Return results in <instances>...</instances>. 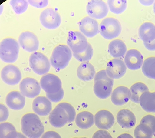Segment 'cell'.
<instances>
[{
  "mask_svg": "<svg viewBox=\"0 0 155 138\" xmlns=\"http://www.w3.org/2000/svg\"><path fill=\"white\" fill-rule=\"evenodd\" d=\"M115 121L114 115L108 110L99 111L94 116L95 124L101 130H109L114 126Z\"/></svg>",
  "mask_w": 155,
  "mask_h": 138,
  "instance_id": "17",
  "label": "cell"
},
{
  "mask_svg": "<svg viewBox=\"0 0 155 138\" xmlns=\"http://www.w3.org/2000/svg\"><path fill=\"white\" fill-rule=\"evenodd\" d=\"M28 2L31 6L37 8L41 9L46 7L48 4V1L47 0H42V1L29 0Z\"/></svg>",
  "mask_w": 155,
  "mask_h": 138,
  "instance_id": "37",
  "label": "cell"
},
{
  "mask_svg": "<svg viewBox=\"0 0 155 138\" xmlns=\"http://www.w3.org/2000/svg\"><path fill=\"white\" fill-rule=\"evenodd\" d=\"M40 84L42 89L46 93H56L62 89V82L59 78L52 73L42 77Z\"/></svg>",
  "mask_w": 155,
  "mask_h": 138,
  "instance_id": "11",
  "label": "cell"
},
{
  "mask_svg": "<svg viewBox=\"0 0 155 138\" xmlns=\"http://www.w3.org/2000/svg\"><path fill=\"white\" fill-rule=\"evenodd\" d=\"M86 11L91 17L101 19L106 16L109 10L108 6L105 2L99 0H93L88 2Z\"/></svg>",
  "mask_w": 155,
  "mask_h": 138,
  "instance_id": "12",
  "label": "cell"
},
{
  "mask_svg": "<svg viewBox=\"0 0 155 138\" xmlns=\"http://www.w3.org/2000/svg\"><path fill=\"white\" fill-rule=\"evenodd\" d=\"M143 56L137 50H129L127 52L124 61L125 65L131 70H137L141 68L143 63Z\"/></svg>",
  "mask_w": 155,
  "mask_h": 138,
  "instance_id": "18",
  "label": "cell"
},
{
  "mask_svg": "<svg viewBox=\"0 0 155 138\" xmlns=\"http://www.w3.org/2000/svg\"><path fill=\"white\" fill-rule=\"evenodd\" d=\"M39 82L32 78H26L20 82L19 88L21 93L27 98H33L40 93L41 88Z\"/></svg>",
  "mask_w": 155,
  "mask_h": 138,
  "instance_id": "10",
  "label": "cell"
},
{
  "mask_svg": "<svg viewBox=\"0 0 155 138\" xmlns=\"http://www.w3.org/2000/svg\"><path fill=\"white\" fill-rule=\"evenodd\" d=\"M143 44H144L145 47L148 50L150 51H155V39L150 42H143Z\"/></svg>",
  "mask_w": 155,
  "mask_h": 138,
  "instance_id": "42",
  "label": "cell"
},
{
  "mask_svg": "<svg viewBox=\"0 0 155 138\" xmlns=\"http://www.w3.org/2000/svg\"><path fill=\"white\" fill-rule=\"evenodd\" d=\"M5 103L7 106L11 109L20 110L24 107L26 99L25 96L20 92L13 91L7 96Z\"/></svg>",
  "mask_w": 155,
  "mask_h": 138,
  "instance_id": "21",
  "label": "cell"
},
{
  "mask_svg": "<svg viewBox=\"0 0 155 138\" xmlns=\"http://www.w3.org/2000/svg\"><path fill=\"white\" fill-rule=\"evenodd\" d=\"M75 123L80 128L87 130L94 125V117L90 112L86 111L80 112L76 117Z\"/></svg>",
  "mask_w": 155,
  "mask_h": 138,
  "instance_id": "25",
  "label": "cell"
},
{
  "mask_svg": "<svg viewBox=\"0 0 155 138\" xmlns=\"http://www.w3.org/2000/svg\"><path fill=\"white\" fill-rule=\"evenodd\" d=\"M67 44L73 54H80L87 49L89 45L87 38L78 31H70Z\"/></svg>",
  "mask_w": 155,
  "mask_h": 138,
  "instance_id": "8",
  "label": "cell"
},
{
  "mask_svg": "<svg viewBox=\"0 0 155 138\" xmlns=\"http://www.w3.org/2000/svg\"><path fill=\"white\" fill-rule=\"evenodd\" d=\"M95 74L94 67L89 62L82 63L79 66L77 70V76L81 81H91L94 78Z\"/></svg>",
  "mask_w": 155,
  "mask_h": 138,
  "instance_id": "23",
  "label": "cell"
},
{
  "mask_svg": "<svg viewBox=\"0 0 155 138\" xmlns=\"http://www.w3.org/2000/svg\"><path fill=\"white\" fill-rule=\"evenodd\" d=\"M21 125V131L28 138H40L45 132V127L40 118L33 113L22 116Z\"/></svg>",
  "mask_w": 155,
  "mask_h": 138,
  "instance_id": "2",
  "label": "cell"
},
{
  "mask_svg": "<svg viewBox=\"0 0 155 138\" xmlns=\"http://www.w3.org/2000/svg\"><path fill=\"white\" fill-rule=\"evenodd\" d=\"M32 109L37 115L46 116L51 111L52 106L48 98L44 96H39L34 99L32 103Z\"/></svg>",
  "mask_w": 155,
  "mask_h": 138,
  "instance_id": "19",
  "label": "cell"
},
{
  "mask_svg": "<svg viewBox=\"0 0 155 138\" xmlns=\"http://www.w3.org/2000/svg\"><path fill=\"white\" fill-rule=\"evenodd\" d=\"M153 10H154V12L155 13V3H154V4L153 5Z\"/></svg>",
  "mask_w": 155,
  "mask_h": 138,
  "instance_id": "45",
  "label": "cell"
},
{
  "mask_svg": "<svg viewBox=\"0 0 155 138\" xmlns=\"http://www.w3.org/2000/svg\"><path fill=\"white\" fill-rule=\"evenodd\" d=\"M80 31L85 36L92 38L97 35L99 32V27L97 20L89 17L83 18L79 22Z\"/></svg>",
  "mask_w": 155,
  "mask_h": 138,
  "instance_id": "16",
  "label": "cell"
},
{
  "mask_svg": "<svg viewBox=\"0 0 155 138\" xmlns=\"http://www.w3.org/2000/svg\"><path fill=\"white\" fill-rule=\"evenodd\" d=\"M18 41L22 49L29 52L37 51L39 48V41L37 36L31 32L21 33L19 36Z\"/></svg>",
  "mask_w": 155,
  "mask_h": 138,
  "instance_id": "14",
  "label": "cell"
},
{
  "mask_svg": "<svg viewBox=\"0 0 155 138\" xmlns=\"http://www.w3.org/2000/svg\"><path fill=\"white\" fill-rule=\"evenodd\" d=\"M41 138H62L60 134L54 131H50L45 132Z\"/></svg>",
  "mask_w": 155,
  "mask_h": 138,
  "instance_id": "40",
  "label": "cell"
},
{
  "mask_svg": "<svg viewBox=\"0 0 155 138\" xmlns=\"http://www.w3.org/2000/svg\"><path fill=\"white\" fill-rule=\"evenodd\" d=\"M28 2L25 0H11L10 3L14 12L17 14L20 15L24 13L28 9Z\"/></svg>",
  "mask_w": 155,
  "mask_h": 138,
  "instance_id": "32",
  "label": "cell"
},
{
  "mask_svg": "<svg viewBox=\"0 0 155 138\" xmlns=\"http://www.w3.org/2000/svg\"><path fill=\"white\" fill-rule=\"evenodd\" d=\"M140 103L146 112L155 113V92H146L142 94L140 97Z\"/></svg>",
  "mask_w": 155,
  "mask_h": 138,
  "instance_id": "26",
  "label": "cell"
},
{
  "mask_svg": "<svg viewBox=\"0 0 155 138\" xmlns=\"http://www.w3.org/2000/svg\"><path fill=\"white\" fill-rule=\"evenodd\" d=\"M5 138H27L26 136L20 132H12L9 133Z\"/></svg>",
  "mask_w": 155,
  "mask_h": 138,
  "instance_id": "41",
  "label": "cell"
},
{
  "mask_svg": "<svg viewBox=\"0 0 155 138\" xmlns=\"http://www.w3.org/2000/svg\"><path fill=\"white\" fill-rule=\"evenodd\" d=\"M140 124H143L147 125L151 128L155 134V116L152 115H147L141 119Z\"/></svg>",
  "mask_w": 155,
  "mask_h": 138,
  "instance_id": "35",
  "label": "cell"
},
{
  "mask_svg": "<svg viewBox=\"0 0 155 138\" xmlns=\"http://www.w3.org/2000/svg\"><path fill=\"white\" fill-rule=\"evenodd\" d=\"M9 116V112L7 107L1 104V116H0V121L1 122L6 121Z\"/></svg>",
  "mask_w": 155,
  "mask_h": 138,
  "instance_id": "38",
  "label": "cell"
},
{
  "mask_svg": "<svg viewBox=\"0 0 155 138\" xmlns=\"http://www.w3.org/2000/svg\"><path fill=\"white\" fill-rule=\"evenodd\" d=\"M76 113L70 103H61L50 114L49 121L52 126L57 128L63 127L69 123L74 121Z\"/></svg>",
  "mask_w": 155,
  "mask_h": 138,
  "instance_id": "1",
  "label": "cell"
},
{
  "mask_svg": "<svg viewBox=\"0 0 155 138\" xmlns=\"http://www.w3.org/2000/svg\"><path fill=\"white\" fill-rule=\"evenodd\" d=\"M46 97L50 101L53 103H58L63 99L64 92L63 89L58 92L54 94L46 93Z\"/></svg>",
  "mask_w": 155,
  "mask_h": 138,
  "instance_id": "36",
  "label": "cell"
},
{
  "mask_svg": "<svg viewBox=\"0 0 155 138\" xmlns=\"http://www.w3.org/2000/svg\"><path fill=\"white\" fill-rule=\"evenodd\" d=\"M141 2H143L142 3L143 4V5H151V4L153 3V1H149V2H146L145 1H141Z\"/></svg>",
  "mask_w": 155,
  "mask_h": 138,
  "instance_id": "44",
  "label": "cell"
},
{
  "mask_svg": "<svg viewBox=\"0 0 155 138\" xmlns=\"http://www.w3.org/2000/svg\"><path fill=\"white\" fill-rule=\"evenodd\" d=\"M114 80L108 76L106 70L99 71L94 77V91L100 99H107L111 94Z\"/></svg>",
  "mask_w": 155,
  "mask_h": 138,
  "instance_id": "3",
  "label": "cell"
},
{
  "mask_svg": "<svg viewBox=\"0 0 155 138\" xmlns=\"http://www.w3.org/2000/svg\"><path fill=\"white\" fill-rule=\"evenodd\" d=\"M0 127L1 138H5L11 132L16 131L13 124L8 122L2 123L0 125Z\"/></svg>",
  "mask_w": 155,
  "mask_h": 138,
  "instance_id": "34",
  "label": "cell"
},
{
  "mask_svg": "<svg viewBox=\"0 0 155 138\" xmlns=\"http://www.w3.org/2000/svg\"><path fill=\"white\" fill-rule=\"evenodd\" d=\"M74 58L80 62H87L90 60L93 56V49L89 44L87 49L83 52L80 54H73Z\"/></svg>",
  "mask_w": 155,
  "mask_h": 138,
  "instance_id": "33",
  "label": "cell"
},
{
  "mask_svg": "<svg viewBox=\"0 0 155 138\" xmlns=\"http://www.w3.org/2000/svg\"><path fill=\"white\" fill-rule=\"evenodd\" d=\"M19 52V44L13 38H5L1 43L0 57L5 63H15L18 57Z\"/></svg>",
  "mask_w": 155,
  "mask_h": 138,
  "instance_id": "4",
  "label": "cell"
},
{
  "mask_svg": "<svg viewBox=\"0 0 155 138\" xmlns=\"http://www.w3.org/2000/svg\"><path fill=\"white\" fill-rule=\"evenodd\" d=\"M139 35L143 42H151L155 39V25L150 22L141 25L139 30Z\"/></svg>",
  "mask_w": 155,
  "mask_h": 138,
  "instance_id": "24",
  "label": "cell"
},
{
  "mask_svg": "<svg viewBox=\"0 0 155 138\" xmlns=\"http://www.w3.org/2000/svg\"><path fill=\"white\" fill-rule=\"evenodd\" d=\"M72 55V51L67 45H58L54 49L52 54L51 65L57 70L63 69L69 64Z\"/></svg>",
  "mask_w": 155,
  "mask_h": 138,
  "instance_id": "5",
  "label": "cell"
},
{
  "mask_svg": "<svg viewBox=\"0 0 155 138\" xmlns=\"http://www.w3.org/2000/svg\"><path fill=\"white\" fill-rule=\"evenodd\" d=\"M131 92L127 87L120 86L114 89L111 96L112 102L116 106H122L131 98Z\"/></svg>",
  "mask_w": 155,
  "mask_h": 138,
  "instance_id": "20",
  "label": "cell"
},
{
  "mask_svg": "<svg viewBox=\"0 0 155 138\" xmlns=\"http://www.w3.org/2000/svg\"><path fill=\"white\" fill-rule=\"evenodd\" d=\"M131 101L135 103H140V97L142 94L149 91L148 87L144 83L138 82L134 83L131 87Z\"/></svg>",
  "mask_w": 155,
  "mask_h": 138,
  "instance_id": "28",
  "label": "cell"
},
{
  "mask_svg": "<svg viewBox=\"0 0 155 138\" xmlns=\"http://www.w3.org/2000/svg\"><path fill=\"white\" fill-rule=\"evenodd\" d=\"M87 138L86 137H81V138Z\"/></svg>",
  "mask_w": 155,
  "mask_h": 138,
  "instance_id": "46",
  "label": "cell"
},
{
  "mask_svg": "<svg viewBox=\"0 0 155 138\" xmlns=\"http://www.w3.org/2000/svg\"><path fill=\"white\" fill-rule=\"evenodd\" d=\"M127 71L126 66L123 61L117 59L111 60L107 63L106 72L112 79H118L124 76Z\"/></svg>",
  "mask_w": 155,
  "mask_h": 138,
  "instance_id": "15",
  "label": "cell"
},
{
  "mask_svg": "<svg viewBox=\"0 0 155 138\" xmlns=\"http://www.w3.org/2000/svg\"><path fill=\"white\" fill-rule=\"evenodd\" d=\"M122 26L117 19L114 18H107L104 19L99 25L101 35L106 39H112L120 34Z\"/></svg>",
  "mask_w": 155,
  "mask_h": 138,
  "instance_id": "6",
  "label": "cell"
},
{
  "mask_svg": "<svg viewBox=\"0 0 155 138\" xmlns=\"http://www.w3.org/2000/svg\"><path fill=\"white\" fill-rule=\"evenodd\" d=\"M153 135L152 130L146 124H140L134 130L135 138H153Z\"/></svg>",
  "mask_w": 155,
  "mask_h": 138,
  "instance_id": "31",
  "label": "cell"
},
{
  "mask_svg": "<svg viewBox=\"0 0 155 138\" xmlns=\"http://www.w3.org/2000/svg\"><path fill=\"white\" fill-rule=\"evenodd\" d=\"M108 52L113 57H123L127 52L126 45L120 39L112 41L108 46Z\"/></svg>",
  "mask_w": 155,
  "mask_h": 138,
  "instance_id": "27",
  "label": "cell"
},
{
  "mask_svg": "<svg viewBox=\"0 0 155 138\" xmlns=\"http://www.w3.org/2000/svg\"><path fill=\"white\" fill-rule=\"evenodd\" d=\"M1 77L3 82L10 86L18 84L21 79V74L18 68L9 64L4 67L1 72Z\"/></svg>",
  "mask_w": 155,
  "mask_h": 138,
  "instance_id": "13",
  "label": "cell"
},
{
  "mask_svg": "<svg viewBox=\"0 0 155 138\" xmlns=\"http://www.w3.org/2000/svg\"><path fill=\"white\" fill-rule=\"evenodd\" d=\"M107 3L111 12L116 14L123 13L127 7V2L125 0H109Z\"/></svg>",
  "mask_w": 155,
  "mask_h": 138,
  "instance_id": "30",
  "label": "cell"
},
{
  "mask_svg": "<svg viewBox=\"0 0 155 138\" xmlns=\"http://www.w3.org/2000/svg\"><path fill=\"white\" fill-rule=\"evenodd\" d=\"M40 21L45 28L54 30L60 26L61 23V18L55 10L47 8L44 10L41 13Z\"/></svg>",
  "mask_w": 155,
  "mask_h": 138,
  "instance_id": "9",
  "label": "cell"
},
{
  "mask_svg": "<svg viewBox=\"0 0 155 138\" xmlns=\"http://www.w3.org/2000/svg\"><path fill=\"white\" fill-rule=\"evenodd\" d=\"M117 138H134L132 135L128 133H124L117 137Z\"/></svg>",
  "mask_w": 155,
  "mask_h": 138,
  "instance_id": "43",
  "label": "cell"
},
{
  "mask_svg": "<svg viewBox=\"0 0 155 138\" xmlns=\"http://www.w3.org/2000/svg\"><path fill=\"white\" fill-rule=\"evenodd\" d=\"M29 64L34 72L39 75L48 73L51 68L50 63L48 58L39 52L31 54L29 59Z\"/></svg>",
  "mask_w": 155,
  "mask_h": 138,
  "instance_id": "7",
  "label": "cell"
},
{
  "mask_svg": "<svg viewBox=\"0 0 155 138\" xmlns=\"http://www.w3.org/2000/svg\"><path fill=\"white\" fill-rule=\"evenodd\" d=\"M142 71L147 77L155 80V56H151L145 60L142 67Z\"/></svg>",
  "mask_w": 155,
  "mask_h": 138,
  "instance_id": "29",
  "label": "cell"
},
{
  "mask_svg": "<svg viewBox=\"0 0 155 138\" xmlns=\"http://www.w3.org/2000/svg\"><path fill=\"white\" fill-rule=\"evenodd\" d=\"M117 123L122 128L131 129L135 126L136 118L134 114L127 109L120 110L117 115Z\"/></svg>",
  "mask_w": 155,
  "mask_h": 138,
  "instance_id": "22",
  "label": "cell"
},
{
  "mask_svg": "<svg viewBox=\"0 0 155 138\" xmlns=\"http://www.w3.org/2000/svg\"><path fill=\"white\" fill-rule=\"evenodd\" d=\"M92 138H113L107 131L100 130L94 133Z\"/></svg>",
  "mask_w": 155,
  "mask_h": 138,
  "instance_id": "39",
  "label": "cell"
}]
</instances>
